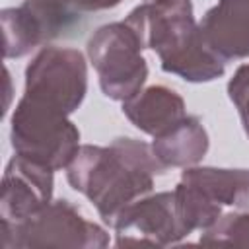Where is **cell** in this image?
<instances>
[{
  "label": "cell",
  "mask_w": 249,
  "mask_h": 249,
  "mask_svg": "<svg viewBox=\"0 0 249 249\" xmlns=\"http://www.w3.org/2000/svg\"><path fill=\"white\" fill-rule=\"evenodd\" d=\"M231 101L237 105L239 115L243 119V126L249 134V66H241L233 80L228 86Z\"/></svg>",
  "instance_id": "cell-10"
},
{
  "label": "cell",
  "mask_w": 249,
  "mask_h": 249,
  "mask_svg": "<svg viewBox=\"0 0 249 249\" xmlns=\"http://www.w3.org/2000/svg\"><path fill=\"white\" fill-rule=\"evenodd\" d=\"M208 148L206 132L196 119L183 117L165 134H160L154 142V154L165 165H185L198 161Z\"/></svg>",
  "instance_id": "cell-9"
},
{
  "label": "cell",
  "mask_w": 249,
  "mask_h": 249,
  "mask_svg": "<svg viewBox=\"0 0 249 249\" xmlns=\"http://www.w3.org/2000/svg\"><path fill=\"white\" fill-rule=\"evenodd\" d=\"M80 10H103V8H113L121 0H68Z\"/></svg>",
  "instance_id": "cell-11"
},
{
  "label": "cell",
  "mask_w": 249,
  "mask_h": 249,
  "mask_svg": "<svg viewBox=\"0 0 249 249\" xmlns=\"http://www.w3.org/2000/svg\"><path fill=\"white\" fill-rule=\"evenodd\" d=\"M25 95L72 113L86 93V66L78 51L45 49L27 66Z\"/></svg>",
  "instance_id": "cell-5"
},
{
  "label": "cell",
  "mask_w": 249,
  "mask_h": 249,
  "mask_svg": "<svg viewBox=\"0 0 249 249\" xmlns=\"http://www.w3.org/2000/svg\"><path fill=\"white\" fill-rule=\"evenodd\" d=\"M126 23L142 47L160 54L165 72L191 82L212 80L224 72V58L208 47L200 27L195 25L189 0H154L136 8Z\"/></svg>",
  "instance_id": "cell-2"
},
{
  "label": "cell",
  "mask_w": 249,
  "mask_h": 249,
  "mask_svg": "<svg viewBox=\"0 0 249 249\" xmlns=\"http://www.w3.org/2000/svg\"><path fill=\"white\" fill-rule=\"evenodd\" d=\"M64 115L62 109L25 95L12 119V144L18 154L51 169L72 161L80 134Z\"/></svg>",
  "instance_id": "cell-3"
},
{
  "label": "cell",
  "mask_w": 249,
  "mask_h": 249,
  "mask_svg": "<svg viewBox=\"0 0 249 249\" xmlns=\"http://www.w3.org/2000/svg\"><path fill=\"white\" fill-rule=\"evenodd\" d=\"M152 2H154V0H152Z\"/></svg>",
  "instance_id": "cell-12"
},
{
  "label": "cell",
  "mask_w": 249,
  "mask_h": 249,
  "mask_svg": "<svg viewBox=\"0 0 249 249\" xmlns=\"http://www.w3.org/2000/svg\"><path fill=\"white\" fill-rule=\"evenodd\" d=\"M138 49H142V43L126 21L105 25L89 39L88 53L99 72L105 95L128 99L138 93L148 74Z\"/></svg>",
  "instance_id": "cell-4"
},
{
  "label": "cell",
  "mask_w": 249,
  "mask_h": 249,
  "mask_svg": "<svg viewBox=\"0 0 249 249\" xmlns=\"http://www.w3.org/2000/svg\"><path fill=\"white\" fill-rule=\"evenodd\" d=\"M124 113L138 128L160 136L183 119V101L165 88H150L142 97L124 103Z\"/></svg>",
  "instance_id": "cell-8"
},
{
  "label": "cell",
  "mask_w": 249,
  "mask_h": 249,
  "mask_svg": "<svg viewBox=\"0 0 249 249\" xmlns=\"http://www.w3.org/2000/svg\"><path fill=\"white\" fill-rule=\"evenodd\" d=\"M163 169L165 165L146 144L119 138L111 148L84 146L76 152L68 181L97 204L107 222H113L123 204L152 189V173H163Z\"/></svg>",
  "instance_id": "cell-1"
},
{
  "label": "cell",
  "mask_w": 249,
  "mask_h": 249,
  "mask_svg": "<svg viewBox=\"0 0 249 249\" xmlns=\"http://www.w3.org/2000/svg\"><path fill=\"white\" fill-rule=\"evenodd\" d=\"M53 169L25 156H16L4 175V214L10 210L18 220L35 214L51 198Z\"/></svg>",
  "instance_id": "cell-6"
},
{
  "label": "cell",
  "mask_w": 249,
  "mask_h": 249,
  "mask_svg": "<svg viewBox=\"0 0 249 249\" xmlns=\"http://www.w3.org/2000/svg\"><path fill=\"white\" fill-rule=\"evenodd\" d=\"M208 47L226 58L249 54V0H220L200 21Z\"/></svg>",
  "instance_id": "cell-7"
}]
</instances>
